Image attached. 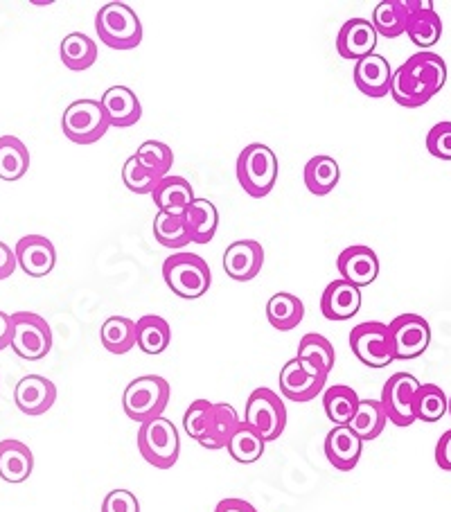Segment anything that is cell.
<instances>
[{
  "label": "cell",
  "mask_w": 451,
  "mask_h": 512,
  "mask_svg": "<svg viewBox=\"0 0 451 512\" xmlns=\"http://www.w3.org/2000/svg\"><path fill=\"white\" fill-rule=\"evenodd\" d=\"M447 413L451 416V397H449V406H447Z\"/></svg>",
  "instance_id": "50"
},
{
  "label": "cell",
  "mask_w": 451,
  "mask_h": 512,
  "mask_svg": "<svg viewBox=\"0 0 451 512\" xmlns=\"http://www.w3.org/2000/svg\"><path fill=\"white\" fill-rule=\"evenodd\" d=\"M361 310V289L346 280H334L321 296V312L327 321H348Z\"/></svg>",
  "instance_id": "23"
},
{
  "label": "cell",
  "mask_w": 451,
  "mask_h": 512,
  "mask_svg": "<svg viewBox=\"0 0 451 512\" xmlns=\"http://www.w3.org/2000/svg\"><path fill=\"white\" fill-rule=\"evenodd\" d=\"M95 32L111 50H134L143 43V23L125 3H106L95 14Z\"/></svg>",
  "instance_id": "4"
},
{
  "label": "cell",
  "mask_w": 451,
  "mask_h": 512,
  "mask_svg": "<svg viewBox=\"0 0 451 512\" xmlns=\"http://www.w3.org/2000/svg\"><path fill=\"white\" fill-rule=\"evenodd\" d=\"M59 55L68 70L82 73V70H88L97 61V46L88 34L70 32L68 37H64V41H61Z\"/></svg>",
  "instance_id": "33"
},
{
  "label": "cell",
  "mask_w": 451,
  "mask_h": 512,
  "mask_svg": "<svg viewBox=\"0 0 451 512\" xmlns=\"http://www.w3.org/2000/svg\"><path fill=\"white\" fill-rule=\"evenodd\" d=\"M136 445L140 456L156 470H172L181 456L179 431L167 418H156L140 425Z\"/></svg>",
  "instance_id": "6"
},
{
  "label": "cell",
  "mask_w": 451,
  "mask_h": 512,
  "mask_svg": "<svg viewBox=\"0 0 451 512\" xmlns=\"http://www.w3.org/2000/svg\"><path fill=\"white\" fill-rule=\"evenodd\" d=\"M373 28L377 37L397 39L406 32V7L404 0H382L373 10Z\"/></svg>",
  "instance_id": "37"
},
{
  "label": "cell",
  "mask_w": 451,
  "mask_h": 512,
  "mask_svg": "<svg viewBox=\"0 0 451 512\" xmlns=\"http://www.w3.org/2000/svg\"><path fill=\"white\" fill-rule=\"evenodd\" d=\"M361 397L352 386L334 384L323 391V409L334 427H346L355 418Z\"/></svg>",
  "instance_id": "28"
},
{
  "label": "cell",
  "mask_w": 451,
  "mask_h": 512,
  "mask_svg": "<svg viewBox=\"0 0 451 512\" xmlns=\"http://www.w3.org/2000/svg\"><path fill=\"white\" fill-rule=\"evenodd\" d=\"M16 267H19V262H16V253L5 242H0V280L10 278L16 271Z\"/></svg>",
  "instance_id": "47"
},
{
  "label": "cell",
  "mask_w": 451,
  "mask_h": 512,
  "mask_svg": "<svg viewBox=\"0 0 451 512\" xmlns=\"http://www.w3.org/2000/svg\"><path fill=\"white\" fill-rule=\"evenodd\" d=\"M30 170V149L16 136H0V179L19 181Z\"/></svg>",
  "instance_id": "32"
},
{
  "label": "cell",
  "mask_w": 451,
  "mask_h": 512,
  "mask_svg": "<svg viewBox=\"0 0 451 512\" xmlns=\"http://www.w3.org/2000/svg\"><path fill=\"white\" fill-rule=\"evenodd\" d=\"M12 343V316L0 310V352Z\"/></svg>",
  "instance_id": "49"
},
{
  "label": "cell",
  "mask_w": 451,
  "mask_h": 512,
  "mask_svg": "<svg viewBox=\"0 0 451 512\" xmlns=\"http://www.w3.org/2000/svg\"><path fill=\"white\" fill-rule=\"evenodd\" d=\"M436 465L440 470L451 472V429L440 436L436 445Z\"/></svg>",
  "instance_id": "46"
},
{
  "label": "cell",
  "mask_w": 451,
  "mask_h": 512,
  "mask_svg": "<svg viewBox=\"0 0 451 512\" xmlns=\"http://www.w3.org/2000/svg\"><path fill=\"white\" fill-rule=\"evenodd\" d=\"M111 129L109 118L100 100H75L70 102L64 118H61V131L75 145H93L106 136Z\"/></svg>",
  "instance_id": "7"
},
{
  "label": "cell",
  "mask_w": 451,
  "mask_h": 512,
  "mask_svg": "<svg viewBox=\"0 0 451 512\" xmlns=\"http://www.w3.org/2000/svg\"><path fill=\"white\" fill-rule=\"evenodd\" d=\"M152 199L156 203L158 213L183 217L185 210H188L190 203L197 197H194V190L188 179L170 174L156 185V190L152 192Z\"/></svg>",
  "instance_id": "27"
},
{
  "label": "cell",
  "mask_w": 451,
  "mask_h": 512,
  "mask_svg": "<svg viewBox=\"0 0 451 512\" xmlns=\"http://www.w3.org/2000/svg\"><path fill=\"white\" fill-rule=\"evenodd\" d=\"M244 422L258 431L264 443H273L287 429V406L271 388H255L246 400Z\"/></svg>",
  "instance_id": "8"
},
{
  "label": "cell",
  "mask_w": 451,
  "mask_h": 512,
  "mask_svg": "<svg viewBox=\"0 0 451 512\" xmlns=\"http://www.w3.org/2000/svg\"><path fill=\"white\" fill-rule=\"evenodd\" d=\"M14 402L25 416H43V413H48L57 402V386L43 375H28L16 384Z\"/></svg>",
  "instance_id": "17"
},
{
  "label": "cell",
  "mask_w": 451,
  "mask_h": 512,
  "mask_svg": "<svg viewBox=\"0 0 451 512\" xmlns=\"http://www.w3.org/2000/svg\"><path fill=\"white\" fill-rule=\"evenodd\" d=\"M185 231L192 244H210L219 228V210L208 199H194L183 213Z\"/></svg>",
  "instance_id": "26"
},
{
  "label": "cell",
  "mask_w": 451,
  "mask_h": 512,
  "mask_svg": "<svg viewBox=\"0 0 451 512\" xmlns=\"http://www.w3.org/2000/svg\"><path fill=\"white\" fill-rule=\"evenodd\" d=\"M163 280L183 300H197L208 294L212 273L208 262L197 253H174L163 262Z\"/></svg>",
  "instance_id": "5"
},
{
  "label": "cell",
  "mask_w": 451,
  "mask_h": 512,
  "mask_svg": "<svg viewBox=\"0 0 451 512\" xmlns=\"http://www.w3.org/2000/svg\"><path fill=\"white\" fill-rule=\"evenodd\" d=\"M386 413H384V406L379 400H361L359 402V409L355 413V418L350 420V429L355 431V434L364 440V443H370V440H375L382 436V431L386 429Z\"/></svg>",
  "instance_id": "36"
},
{
  "label": "cell",
  "mask_w": 451,
  "mask_h": 512,
  "mask_svg": "<svg viewBox=\"0 0 451 512\" xmlns=\"http://www.w3.org/2000/svg\"><path fill=\"white\" fill-rule=\"evenodd\" d=\"M154 237L156 242L165 246V249H183L185 244H190L188 231H185L183 217L156 213L154 217Z\"/></svg>",
  "instance_id": "40"
},
{
  "label": "cell",
  "mask_w": 451,
  "mask_h": 512,
  "mask_svg": "<svg viewBox=\"0 0 451 512\" xmlns=\"http://www.w3.org/2000/svg\"><path fill=\"white\" fill-rule=\"evenodd\" d=\"M350 350L368 368H386L395 361L391 332L386 323L366 321L350 332Z\"/></svg>",
  "instance_id": "10"
},
{
  "label": "cell",
  "mask_w": 451,
  "mask_h": 512,
  "mask_svg": "<svg viewBox=\"0 0 451 512\" xmlns=\"http://www.w3.org/2000/svg\"><path fill=\"white\" fill-rule=\"evenodd\" d=\"M215 512H258V508L253 506V503L244 501V499H237V497H228V499H221Z\"/></svg>",
  "instance_id": "48"
},
{
  "label": "cell",
  "mask_w": 451,
  "mask_h": 512,
  "mask_svg": "<svg viewBox=\"0 0 451 512\" xmlns=\"http://www.w3.org/2000/svg\"><path fill=\"white\" fill-rule=\"evenodd\" d=\"M172 388L170 382L161 375H143L129 382L122 395V409H125L127 418L145 425L149 420L163 418V411L170 404Z\"/></svg>",
  "instance_id": "3"
},
{
  "label": "cell",
  "mask_w": 451,
  "mask_h": 512,
  "mask_svg": "<svg viewBox=\"0 0 451 512\" xmlns=\"http://www.w3.org/2000/svg\"><path fill=\"white\" fill-rule=\"evenodd\" d=\"M34 454L21 440H0V479L5 483L19 485L32 476Z\"/></svg>",
  "instance_id": "24"
},
{
  "label": "cell",
  "mask_w": 451,
  "mask_h": 512,
  "mask_svg": "<svg viewBox=\"0 0 451 512\" xmlns=\"http://www.w3.org/2000/svg\"><path fill=\"white\" fill-rule=\"evenodd\" d=\"M100 102L111 127L127 129V127L138 125L140 118H143V104H140L138 95L127 86L106 88V93L102 95Z\"/></svg>",
  "instance_id": "22"
},
{
  "label": "cell",
  "mask_w": 451,
  "mask_h": 512,
  "mask_svg": "<svg viewBox=\"0 0 451 512\" xmlns=\"http://www.w3.org/2000/svg\"><path fill=\"white\" fill-rule=\"evenodd\" d=\"M336 269L341 273V280L350 282V285L359 289L370 287L379 276V258L370 246L352 244L346 251H341Z\"/></svg>",
  "instance_id": "16"
},
{
  "label": "cell",
  "mask_w": 451,
  "mask_h": 512,
  "mask_svg": "<svg viewBox=\"0 0 451 512\" xmlns=\"http://www.w3.org/2000/svg\"><path fill=\"white\" fill-rule=\"evenodd\" d=\"M427 152L438 161H451V122H438L429 129Z\"/></svg>",
  "instance_id": "44"
},
{
  "label": "cell",
  "mask_w": 451,
  "mask_h": 512,
  "mask_svg": "<svg viewBox=\"0 0 451 512\" xmlns=\"http://www.w3.org/2000/svg\"><path fill=\"white\" fill-rule=\"evenodd\" d=\"M406 7V37L413 41V46L427 52L436 46L442 37V21L438 12L433 10V3L424 0H404Z\"/></svg>",
  "instance_id": "14"
},
{
  "label": "cell",
  "mask_w": 451,
  "mask_h": 512,
  "mask_svg": "<svg viewBox=\"0 0 451 512\" xmlns=\"http://www.w3.org/2000/svg\"><path fill=\"white\" fill-rule=\"evenodd\" d=\"M224 271L235 282H249L262 271L264 249L255 240H237L226 246L224 251Z\"/></svg>",
  "instance_id": "18"
},
{
  "label": "cell",
  "mask_w": 451,
  "mask_h": 512,
  "mask_svg": "<svg viewBox=\"0 0 451 512\" xmlns=\"http://www.w3.org/2000/svg\"><path fill=\"white\" fill-rule=\"evenodd\" d=\"M296 357L307 361L309 366H314L318 373H323L327 377H330L332 368L336 364L334 346L323 337V334H316V332H309L303 339H300Z\"/></svg>",
  "instance_id": "35"
},
{
  "label": "cell",
  "mask_w": 451,
  "mask_h": 512,
  "mask_svg": "<svg viewBox=\"0 0 451 512\" xmlns=\"http://www.w3.org/2000/svg\"><path fill=\"white\" fill-rule=\"evenodd\" d=\"M136 158L147 167V170H152L154 174L161 176V179L170 176L172 165H174L172 149L165 143H161V140H145V143L138 147Z\"/></svg>",
  "instance_id": "41"
},
{
  "label": "cell",
  "mask_w": 451,
  "mask_h": 512,
  "mask_svg": "<svg viewBox=\"0 0 451 512\" xmlns=\"http://www.w3.org/2000/svg\"><path fill=\"white\" fill-rule=\"evenodd\" d=\"M449 397L438 384H420L415 393V420L438 422L447 413Z\"/></svg>",
  "instance_id": "39"
},
{
  "label": "cell",
  "mask_w": 451,
  "mask_h": 512,
  "mask_svg": "<svg viewBox=\"0 0 451 512\" xmlns=\"http://www.w3.org/2000/svg\"><path fill=\"white\" fill-rule=\"evenodd\" d=\"M305 188L314 194V197H325L330 194L341 181V167L327 154H316L309 158L303 170Z\"/></svg>",
  "instance_id": "30"
},
{
  "label": "cell",
  "mask_w": 451,
  "mask_h": 512,
  "mask_svg": "<svg viewBox=\"0 0 451 512\" xmlns=\"http://www.w3.org/2000/svg\"><path fill=\"white\" fill-rule=\"evenodd\" d=\"M420 382L411 373H395L388 377L382 388L379 402L384 406L388 422L395 427H411L415 422V393H418Z\"/></svg>",
  "instance_id": "12"
},
{
  "label": "cell",
  "mask_w": 451,
  "mask_h": 512,
  "mask_svg": "<svg viewBox=\"0 0 451 512\" xmlns=\"http://www.w3.org/2000/svg\"><path fill=\"white\" fill-rule=\"evenodd\" d=\"M447 84V64L436 52H415L393 73L391 97L406 109H420Z\"/></svg>",
  "instance_id": "1"
},
{
  "label": "cell",
  "mask_w": 451,
  "mask_h": 512,
  "mask_svg": "<svg viewBox=\"0 0 451 512\" xmlns=\"http://www.w3.org/2000/svg\"><path fill=\"white\" fill-rule=\"evenodd\" d=\"M352 79L361 93L366 97H386L391 93V82H393V68L388 64V59L382 55H370L359 59L355 68H352Z\"/></svg>",
  "instance_id": "20"
},
{
  "label": "cell",
  "mask_w": 451,
  "mask_h": 512,
  "mask_svg": "<svg viewBox=\"0 0 451 512\" xmlns=\"http://www.w3.org/2000/svg\"><path fill=\"white\" fill-rule=\"evenodd\" d=\"M377 32L373 23L366 19H350L341 25L339 34H336V52L343 59L357 61L375 55L377 48Z\"/></svg>",
  "instance_id": "19"
},
{
  "label": "cell",
  "mask_w": 451,
  "mask_h": 512,
  "mask_svg": "<svg viewBox=\"0 0 451 512\" xmlns=\"http://www.w3.org/2000/svg\"><path fill=\"white\" fill-rule=\"evenodd\" d=\"M267 319L273 330L291 332L305 319V303L289 291H278L267 303Z\"/></svg>",
  "instance_id": "29"
},
{
  "label": "cell",
  "mask_w": 451,
  "mask_h": 512,
  "mask_svg": "<svg viewBox=\"0 0 451 512\" xmlns=\"http://www.w3.org/2000/svg\"><path fill=\"white\" fill-rule=\"evenodd\" d=\"M172 343V328L163 316L147 314L136 321V346L145 355H163Z\"/></svg>",
  "instance_id": "31"
},
{
  "label": "cell",
  "mask_w": 451,
  "mask_h": 512,
  "mask_svg": "<svg viewBox=\"0 0 451 512\" xmlns=\"http://www.w3.org/2000/svg\"><path fill=\"white\" fill-rule=\"evenodd\" d=\"M122 181H125L127 190L134 194H152L156 190V185L161 183L163 179L158 174H154L152 170L138 161L136 154L129 156L125 165H122Z\"/></svg>",
  "instance_id": "42"
},
{
  "label": "cell",
  "mask_w": 451,
  "mask_h": 512,
  "mask_svg": "<svg viewBox=\"0 0 451 512\" xmlns=\"http://www.w3.org/2000/svg\"><path fill=\"white\" fill-rule=\"evenodd\" d=\"M264 447H267L264 438L253 427L246 425V422H242V425L237 427L233 438L228 440L226 445L228 454L233 456V461L242 465H251L255 461H260L264 454Z\"/></svg>",
  "instance_id": "38"
},
{
  "label": "cell",
  "mask_w": 451,
  "mask_h": 512,
  "mask_svg": "<svg viewBox=\"0 0 451 512\" xmlns=\"http://www.w3.org/2000/svg\"><path fill=\"white\" fill-rule=\"evenodd\" d=\"M12 316V343L16 357L25 361H41L52 350V330L43 316L34 312H14Z\"/></svg>",
  "instance_id": "9"
},
{
  "label": "cell",
  "mask_w": 451,
  "mask_h": 512,
  "mask_svg": "<svg viewBox=\"0 0 451 512\" xmlns=\"http://www.w3.org/2000/svg\"><path fill=\"white\" fill-rule=\"evenodd\" d=\"M237 181H240L242 190L253 199H262L276 188L278 181V156L273 149L262 143L246 145L240 156H237Z\"/></svg>",
  "instance_id": "2"
},
{
  "label": "cell",
  "mask_w": 451,
  "mask_h": 512,
  "mask_svg": "<svg viewBox=\"0 0 451 512\" xmlns=\"http://www.w3.org/2000/svg\"><path fill=\"white\" fill-rule=\"evenodd\" d=\"M240 425H242V420H240V416H237L235 406L226 404V402L212 404L208 425H206V431H203L199 445L206 449H226L228 440L233 438V434Z\"/></svg>",
  "instance_id": "25"
},
{
  "label": "cell",
  "mask_w": 451,
  "mask_h": 512,
  "mask_svg": "<svg viewBox=\"0 0 451 512\" xmlns=\"http://www.w3.org/2000/svg\"><path fill=\"white\" fill-rule=\"evenodd\" d=\"M210 409H212V402H208V400H194L188 406V411L183 413V429H185V434H188L192 440H197V443L201 440L203 431H206Z\"/></svg>",
  "instance_id": "43"
},
{
  "label": "cell",
  "mask_w": 451,
  "mask_h": 512,
  "mask_svg": "<svg viewBox=\"0 0 451 512\" xmlns=\"http://www.w3.org/2000/svg\"><path fill=\"white\" fill-rule=\"evenodd\" d=\"M327 375L318 373L307 361L294 357L280 370V393L291 402H312L325 391Z\"/></svg>",
  "instance_id": "13"
},
{
  "label": "cell",
  "mask_w": 451,
  "mask_h": 512,
  "mask_svg": "<svg viewBox=\"0 0 451 512\" xmlns=\"http://www.w3.org/2000/svg\"><path fill=\"white\" fill-rule=\"evenodd\" d=\"M100 341L111 355H127L129 350L136 348V321L127 316H109L102 323Z\"/></svg>",
  "instance_id": "34"
},
{
  "label": "cell",
  "mask_w": 451,
  "mask_h": 512,
  "mask_svg": "<svg viewBox=\"0 0 451 512\" xmlns=\"http://www.w3.org/2000/svg\"><path fill=\"white\" fill-rule=\"evenodd\" d=\"M395 361H411L422 357L431 343V325L424 316L400 314L388 323Z\"/></svg>",
  "instance_id": "11"
},
{
  "label": "cell",
  "mask_w": 451,
  "mask_h": 512,
  "mask_svg": "<svg viewBox=\"0 0 451 512\" xmlns=\"http://www.w3.org/2000/svg\"><path fill=\"white\" fill-rule=\"evenodd\" d=\"M102 512H140V501L129 490H111L102 501Z\"/></svg>",
  "instance_id": "45"
},
{
  "label": "cell",
  "mask_w": 451,
  "mask_h": 512,
  "mask_svg": "<svg viewBox=\"0 0 451 512\" xmlns=\"http://www.w3.org/2000/svg\"><path fill=\"white\" fill-rule=\"evenodd\" d=\"M361 452H364V440H361L348 425L334 427L330 434L325 436V458L330 461L334 470L352 472L361 461Z\"/></svg>",
  "instance_id": "21"
},
{
  "label": "cell",
  "mask_w": 451,
  "mask_h": 512,
  "mask_svg": "<svg viewBox=\"0 0 451 512\" xmlns=\"http://www.w3.org/2000/svg\"><path fill=\"white\" fill-rule=\"evenodd\" d=\"M16 262L30 278H46L57 264V249L46 235H25L16 242Z\"/></svg>",
  "instance_id": "15"
}]
</instances>
